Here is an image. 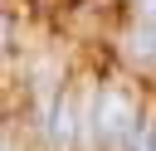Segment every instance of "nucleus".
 Segmentation results:
<instances>
[{
  "label": "nucleus",
  "mask_w": 156,
  "mask_h": 151,
  "mask_svg": "<svg viewBox=\"0 0 156 151\" xmlns=\"http://www.w3.org/2000/svg\"><path fill=\"white\" fill-rule=\"evenodd\" d=\"M136 117H141V112H136V102H132L122 88L98 93V107H93V136H98V146H102V151H127Z\"/></svg>",
  "instance_id": "f257e3e1"
}]
</instances>
